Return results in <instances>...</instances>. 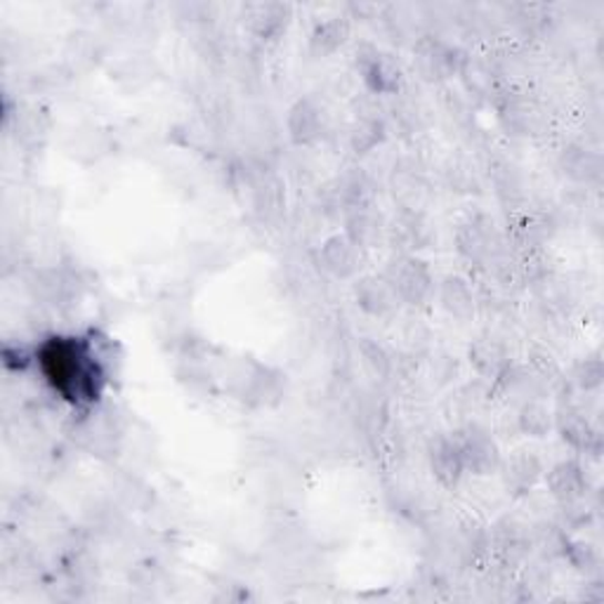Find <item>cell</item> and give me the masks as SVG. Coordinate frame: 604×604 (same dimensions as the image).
<instances>
[{"label": "cell", "mask_w": 604, "mask_h": 604, "mask_svg": "<svg viewBox=\"0 0 604 604\" xmlns=\"http://www.w3.org/2000/svg\"><path fill=\"white\" fill-rule=\"evenodd\" d=\"M560 401L553 411V428L562 437V442L570 444L574 451L600 459L602 453V426L600 418L591 416L588 407L579 397H574V388L570 382H560Z\"/></svg>", "instance_id": "1"}, {"label": "cell", "mask_w": 604, "mask_h": 604, "mask_svg": "<svg viewBox=\"0 0 604 604\" xmlns=\"http://www.w3.org/2000/svg\"><path fill=\"white\" fill-rule=\"evenodd\" d=\"M319 211L328 219H342L347 213L373 206L378 198V180L361 166L345 168L319 190Z\"/></svg>", "instance_id": "2"}, {"label": "cell", "mask_w": 604, "mask_h": 604, "mask_svg": "<svg viewBox=\"0 0 604 604\" xmlns=\"http://www.w3.org/2000/svg\"><path fill=\"white\" fill-rule=\"evenodd\" d=\"M453 242L461 258L478 267L496 265L503 255V236L496 223H493V217L484 211L468 213L455 225Z\"/></svg>", "instance_id": "3"}, {"label": "cell", "mask_w": 604, "mask_h": 604, "mask_svg": "<svg viewBox=\"0 0 604 604\" xmlns=\"http://www.w3.org/2000/svg\"><path fill=\"white\" fill-rule=\"evenodd\" d=\"M465 50L451 43L447 35L423 33L411 45V64L416 76L428 85H442L459 76Z\"/></svg>", "instance_id": "4"}, {"label": "cell", "mask_w": 604, "mask_h": 604, "mask_svg": "<svg viewBox=\"0 0 604 604\" xmlns=\"http://www.w3.org/2000/svg\"><path fill=\"white\" fill-rule=\"evenodd\" d=\"M355 69L364 81L366 93L376 98H392L405 90V69L390 50H382L371 41L355 48Z\"/></svg>", "instance_id": "5"}, {"label": "cell", "mask_w": 604, "mask_h": 604, "mask_svg": "<svg viewBox=\"0 0 604 604\" xmlns=\"http://www.w3.org/2000/svg\"><path fill=\"white\" fill-rule=\"evenodd\" d=\"M382 277L392 286L399 303L423 307L434 298V274L420 255H392L382 269Z\"/></svg>", "instance_id": "6"}, {"label": "cell", "mask_w": 604, "mask_h": 604, "mask_svg": "<svg viewBox=\"0 0 604 604\" xmlns=\"http://www.w3.org/2000/svg\"><path fill=\"white\" fill-rule=\"evenodd\" d=\"M352 125H350V150L355 156H369L388 142L390 125L386 116V102L366 93L352 102Z\"/></svg>", "instance_id": "7"}, {"label": "cell", "mask_w": 604, "mask_h": 604, "mask_svg": "<svg viewBox=\"0 0 604 604\" xmlns=\"http://www.w3.org/2000/svg\"><path fill=\"white\" fill-rule=\"evenodd\" d=\"M451 434L461 451L465 472L478 474V478H489V474L499 472L503 453L489 428L478 423V420H465Z\"/></svg>", "instance_id": "8"}, {"label": "cell", "mask_w": 604, "mask_h": 604, "mask_svg": "<svg viewBox=\"0 0 604 604\" xmlns=\"http://www.w3.org/2000/svg\"><path fill=\"white\" fill-rule=\"evenodd\" d=\"M386 242L397 255H418L437 242V229L428 211H399L388 219Z\"/></svg>", "instance_id": "9"}, {"label": "cell", "mask_w": 604, "mask_h": 604, "mask_svg": "<svg viewBox=\"0 0 604 604\" xmlns=\"http://www.w3.org/2000/svg\"><path fill=\"white\" fill-rule=\"evenodd\" d=\"M286 131L296 146H315L331 133V116L317 98H298L290 104L286 116Z\"/></svg>", "instance_id": "10"}, {"label": "cell", "mask_w": 604, "mask_h": 604, "mask_svg": "<svg viewBox=\"0 0 604 604\" xmlns=\"http://www.w3.org/2000/svg\"><path fill=\"white\" fill-rule=\"evenodd\" d=\"M532 547H534L532 532H529V526L518 518H501L491 526L489 551H493L499 564L505 566V570H515V566L524 564L529 553H532Z\"/></svg>", "instance_id": "11"}, {"label": "cell", "mask_w": 604, "mask_h": 604, "mask_svg": "<svg viewBox=\"0 0 604 604\" xmlns=\"http://www.w3.org/2000/svg\"><path fill=\"white\" fill-rule=\"evenodd\" d=\"M388 187L399 211H426L430 204V182L409 158L395 163L388 175Z\"/></svg>", "instance_id": "12"}, {"label": "cell", "mask_w": 604, "mask_h": 604, "mask_svg": "<svg viewBox=\"0 0 604 604\" xmlns=\"http://www.w3.org/2000/svg\"><path fill=\"white\" fill-rule=\"evenodd\" d=\"M459 79L463 83V93L472 100H496L503 83V69L496 60L487 58V54L465 52V60L461 64Z\"/></svg>", "instance_id": "13"}, {"label": "cell", "mask_w": 604, "mask_h": 604, "mask_svg": "<svg viewBox=\"0 0 604 604\" xmlns=\"http://www.w3.org/2000/svg\"><path fill=\"white\" fill-rule=\"evenodd\" d=\"M319 267L336 281L357 279L364 267V250L345 234H331L317 250Z\"/></svg>", "instance_id": "14"}, {"label": "cell", "mask_w": 604, "mask_h": 604, "mask_svg": "<svg viewBox=\"0 0 604 604\" xmlns=\"http://www.w3.org/2000/svg\"><path fill=\"white\" fill-rule=\"evenodd\" d=\"M499 472H501L503 484H505L510 496L524 499L541 482V478L545 474V465L536 451L518 449V451H512L508 459L501 461Z\"/></svg>", "instance_id": "15"}, {"label": "cell", "mask_w": 604, "mask_h": 604, "mask_svg": "<svg viewBox=\"0 0 604 604\" xmlns=\"http://www.w3.org/2000/svg\"><path fill=\"white\" fill-rule=\"evenodd\" d=\"M242 20L253 39L277 43L290 27L293 8L288 3H246L242 8Z\"/></svg>", "instance_id": "16"}, {"label": "cell", "mask_w": 604, "mask_h": 604, "mask_svg": "<svg viewBox=\"0 0 604 604\" xmlns=\"http://www.w3.org/2000/svg\"><path fill=\"white\" fill-rule=\"evenodd\" d=\"M426 455H428V465H430L432 478L439 487L447 489V491H453L455 487L461 484L463 474H465V465H463L459 447H455L453 434H442V432L432 434Z\"/></svg>", "instance_id": "17"}, {"label": "cell", "mask_w": 604, "mask_h": 604, "mask_svg": "<svg viewBox=\"0 0 604 604\" xmlns=\"http://www.w3.org/2000/svg\"><path fill=\"white\" fill-rule=\"evenodd\" d=\"M352 298L361 313L373 319H386L395 315V309L399 307L395 290L382 274H364V277H357L352 284Z\"/></svg>", "instance_id": "18"}, {"label": "cell", "mask_w": 604, "mask_h": 604, "mask_svg": "<svg viewBox=\"0 0 604 604\" xmlns=\"http://www.w3.org/2000/svg\"><path fill=\"white\" fill-rule=\"evenodd\" d=\"M557 166L566 180H572L574 185L591 187L602 180V156L593 146L583 142L566 144L560 152Z\"/></svg>", "instance_id": "19"}, {"label": "cell", "mask_w": 604, "mask_h": 604, "mask_svg": "<svg viewBox=\"0 0 604 604\" xmlns=\"http://www.w3.org/2000/svg\"><path fill=\"white\" fill-rule=\"evenodd\" d=\"M545 487L551 496L564 505L585 499L588 493V472L576 459H564L545 472Z\"/></svg>", "instance_id": "20"}, {"label": "cell", "mask_w": 604, "mask_h": 604, "mask_svg": "<svg viewBox=\"0 0 604 604\" xmlns=\"http://www.w3.org/2000/svg\"><path fill=\"white\" fill-rule=\"evenodd\" d=\"M342 227H345L342 234L347 236V239L355 242L361 250H369L386 242L388 217L382 215L373 204V206H364L347 213L342 217Z\"/></svg>", "instance_id": "21"}, {"label": "cell", "mask_w": 604, "mask_h": 604, "mask_svg": "<svg viewBox=\"0 0 604 604\" xmlns=\"http://www.w3.org/2000/svg\"><path fill=\"white\" fill-rule=\"evenodd\" d=\"M386 116H388V125L390 131H395L399 137L411 140L416 135H420L426 131L428 125V114L426 106L420 104V100H416L413 95L401 93L388 98L386 102Z\"/></svg>", "instance_id": "22"}, {"label": "cell", "mask_w": 604, "mask_h": 604, "mask_svg": "<svg viewBox=\"0 0 604 604\" xmlns=\"http://www.w3.org/2000/svg\"><path fill=\"white\" fill-rule=\"evenodd\" d=\"M437 303L444 309V315L451 319L465 321L478 309V293H474L472 284L461 277V274H447V277L437 284Z\"/></svg>", "instance_id": "23"}, {"label": "cell", "mask_w": 604, "mask_h": 604, "mask_svg": "<svg viewBox=\"0 0 604 604\" xmlns=\"http://www.w3.org/2000/svg\"><path fill=\"white\" fill-rule=\"evenodd\" d=\"M468 361L484 380H496L512 364L510 347L496 336H480L468 347Z\"/></svg>", "instance_id": "24"}, {"label": "cell", "mask_w": 604, "mask_h": 604, "mask_svg": "<svg viewBox=\"0 0 604 604\" xmlns=\"http://www.w3.org/2000/svg\"><path fill=\"white\" fill-rule=\"evenodd\" d=\"M382 33L395 48H409L423 35L418 12L411 6H386L378 10Z\"/></svg>", "instance_id": "25"}, {"label": "cell", "mask_w": 604, "mask_h": 604, "mask_svg": "<svg viewBox=\"0 0 604 604\" xmlns=\"http://www.w3.org/2000/svg\"><path fill=\"white\" fill-rule=\"evenodd\" d=\"M286 380L281 373L255 366V371L242 380L239 397L250 407H272L284 397Z\"/></svg>", "instance_id": "26"}, {"label": "cell", "mask_w": 604, "mask_h": 604, "mask_svg": "<svg viewBox=\"0 0 604 604\" xmlns=\"http://www.w3.org/2000/svg\"><path fill=\"white\" fill-rule=\"evenodd\" d=\"M352 24L347 17L336 14V17H326V20L317 22L313 33H309V52L313 58H331L336 54L347 41H350Z\"/></svg>", "instance_id": "27"}, {"label": "cell", "mask_w": 604, "mask_h": 604, "mask_svg": "<svg viewBox=\"0 0 604 604\" xmlns=\"http://www.w3.org/2000/svg\"><path fill=\"white\" fill-rule=\"evenodd\" d=\"M444 185L461 196H480L482 194V177L480 171L474 168V163L465 156H451L444 168Z\"/></svg>", "instance_id": "28"}, {"label": "cell", "mask_w": 604, "mask_h": 604, "mask_svg": "<svg viewBox=\"0 0 604 604\" xmlns=\"http://www.w3.org/2000/svg\"><path fill=\"white\" fill-rule=\"evenodd\" d=\"M510 229H512V239H515L520 246H524L526 250H532L551 239L553 219L543 213H522L515 217V223H512Z\"/></svg>", "instance_id": "29"}, {"label": "cell", "mask_w": 604, "mask_h": 604, "mask_svg": "<svg viewBox=\"0 0 604 604\" xmlns=\"http://www.w3.org/2000/svg\"><path fill=\"white\" fill-rule=\"evenodd\" d=\"M515 423H518V430L524 437L543 439V437L551 434V430H553V411L547 409V405L543 399L524 401V405H520V409H518Z\"/></svg>", "instance_id": "30"}, {"label": "cell", "mask_w": 604, "mask_h": 604, "mask_svg": "<svg viewBox=\"0 0 604 604\" xmlns=\"http://www.w3.org/2000/svg\"><path fill=\"white\" fill-rule=\"evenodd\" d=\"M357 352H359L364 371L371 378L388 380L395 373V355L382 342L373 338H359Z\"/></svg>", "instance_id": "31"}, {"label": "cell", "mask_w": 604, "mask_h": 604, "mask_svg": "<svg viewBox=\"0 0 604 604\" xmlns=\"http://www.w3.org/2000/svg\"><path fill=\"white\" fill-rule=\"evenodd\" d=\"M487 397L489 392L482 388V382H468V386H461L447 397L444 409L451 418L465 423V420H472V413H478L482 409Z\"/></svg>", "instance_id": "32"}, {"label": "cell", "mask_w": 604, "mask_h": 604, "mask_svg": "<svg viewBox=\"0 0 604 604\" xmlns=\"http://www.w3.org/2000/svg\"><path fill=\"white\" fill-rule=\"evenodd\" d=\"M489 177L493 182V190H496L499 198L503 204H520L524 198V177L518 171V166H512L510 161H499L493 163V168L489 171Z\"/></svg>", "instance_id": "33"}, {"label": "cell", "mask_w": 604, "mask_h": 604, "mask_svg": "<svg viewBox=\"0 0 604 604\" xmlns=\"http://www.w3.org/2000/svg\"><path fill=\"white\" fill-rule=\"evenodd\" d=\"M604 382V361L600 352H593L588 357H583L574 364L570 386L581 392V395H591L597 392Z\"/></svg>", "instance_id": "34"}, {"label": "cell", "mask_w": 604, "mask_h": 604, "mask_svg": "<svg viewBox=\"0 0 604 604\" xmlns=\"http://www.w3.org/2000/svg\"><path fill=\"white\" fill-rule=\"evenodd\" d=\"M560 555L581 574L591 576V574L600 572V553H597V547L588 541H572V539L564 536Z\"/></svg>", "instance_id": "35"}, {"label": "cell", "mask_w": 604, "mask_h": 604, "mask_svg": "<svg viewBox=\"0 0 604 604\" xmlns=\"http://www.w3.org/2000/svg\"><path fill=\"white\" fill-rule=\"evenodd\" d=\"M100 54H102V48H100L98 39L88 31L73 33L69 39V43H66V58H69V62H73L76 66L90 69L93 64H98Z\"/></svg>", "instance_id": "36"}, {"label": "cell", "mask_w": 604, "mask_h": 604, "mask_svg": "<svg viewBox=\"0 0 604 604\" xmlns=\"http://www.w3.org/2000/svg\"><path fill=\"white\" fill-rule=\"evenodd\" d=\"M459 373H461V366L455 357L447 352H437L430 357V380L437 388L451 386V382L459 378Z\"/></svg>", "instance_id": "37"}]
</instances>
